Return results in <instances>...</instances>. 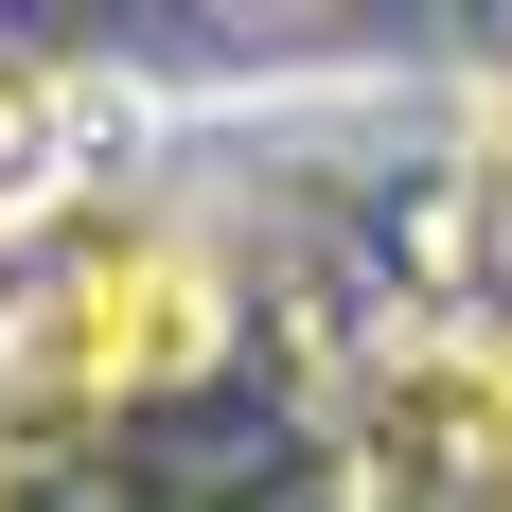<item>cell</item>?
Wrapping results in <instances>:
<instances>
[{"mask_svg": "<svg viewBox=\"0 0 512 512\" xmlns=\"http://www.w3.org/2000/svg\"><path fill=\"white\" fill-rule=\"evenodd\" d=\"M336 512H512V318H389L354 354Z\"/></svg>", "mask_w": 512, "mask_h": 512, "instance_id": "obj_2", "label": "cell"}, {"mask_svg": "<svg viewBox=\"0 0 512 512\" xmlns=\"http://www.w3.org/2000/svg\"><path fill=\"white\" fill-rule=\"evenodd\" d=\"M460 212H477V248L512 265V53L460 89Z\"/></svg>", "mask_w": 512, "mask_h": 512, "instance_id": "obj_4", "label": "cell"}, {"mask_svg": "<svg viewBox=\"0 0 512 512\" xmlns=\"http://www.w3.org/2000/svg\"><path fill=\"white\" fill-rule=\"evenodd\" d=\"M71 142H89V89H71L53 53H0V248L71 195Z\"/></svg>", "mask_w": 512, "mask_h": 512, "instance_id": "obj_3", "label": "cell"}, {"mask_svg": "<svg viewBox=\"0 0 512 512\" xmlns=\"http://www.w3.org/2000/svg\"><path fill=\"white\" fill-rule=\"evenodd\" d=\"M212 336H230V283H212L195 230L159 212H106L36 265V301L0 318V442H71V424H124L159 389H195Z\"/></svg>", "mask_w": 512, "mask_h": 512, "instance_id": "obj_1", "label": "cell"}]
</instances>
